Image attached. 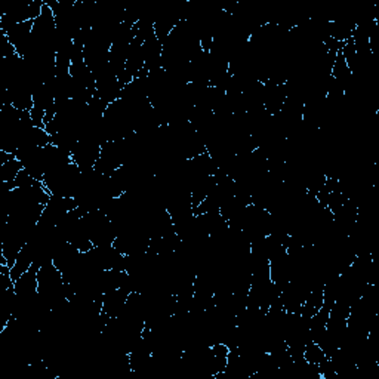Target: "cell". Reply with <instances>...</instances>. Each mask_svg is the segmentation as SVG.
Segmentation results:
<instances>
[{
	"label": "cell",
	"instance_id": "obj_1",
	"mask_svg": "<svg viewBox=\"0 0 379 379\" xmlns=\"http://www.w3.org/2000/svg\"><path fill=\"white\" fill-rule=\"evenodd\" d=\"M39 268H40V266L35 262V264L30 267V270L25 271L20 277V279L13 283V289H15V294H17V298L20 301V305H27L37 298V295H39L37 294Z\"/></svg>",
	"mask_w": 379,
	"mask_h": 379
},
{
	"label": "cell",
	"instance_id": "obj_2",
	"mask_svg": "<svg viewBox=\"0 0 379 379\" xmlns=\"http://www.w3.org/2000/svg\"><path fill=\"white\" fill-rule=\"evenodd\" d=\"M129 294H130V290L126 287L108 290V292L103 295V311L101 313L107 316L108 318L118 317L125 309Z\"/></svg>",
	"mask_w": 379,
	"mask_h": 379
},
{
	"label": "cell",
	"instance_id": "obj_3",
	"mask_svg": "<svg viewBox=\"0 0 379 379\" xmlns=\"http://www.w3.org/2000/svg\"><path fill=\"white\" fill-rule=\"evenodd\" d=\"M23 163L15 157L9 162L0 165V182H11L17 178V175L23 170Z\"/></svg>",
	"mask_w": 379,
	"mask_h": 379
}]
</instances>
